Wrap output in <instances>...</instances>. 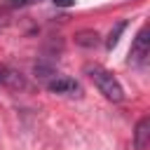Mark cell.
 <instances>
[{
	"mask_svg": "<svg viewBox=\"0 0 150 150\" xmlns=\"http://www.w3.org/2000/svg\"><path fill=\"white\" fill-rule=\"evenodd\" d=\"M5 28V19H2V14H0V30Z\"/></svg>",
	"mask_w": 150,
	"mask_h": 150,
	"instance_id": "8fae6325",
	"label": "cell"
},
{
	"mask_svg": "<svg viewBox=\"0 0 150 150\" xmlns=\"http://www.w3.org/2000/svg\"><path fill=\"white\" fill-rule=\"evenodd\" d=\"M124 28H127V21H117V23H115V28H112V30L108 33V38H105V47H108V49H112V47L120 42V35H122Z\"/></svg>",
	"mask_w": 150,
	"mask_h": 150,
	"instance_id": "ba28073f",
	"label": "cell"
},
{
	"mask_svg": "<svg viewBox=\"0 0 150 150\" xmlns=\"http://www.w3.org/2000/svg\"><path fill=\"white\" fill-rule=\"evenodd\" d=\"M33 73L40 77V80H52V77H56V68L49 63V61H38L35 66H33Z\"/></svg>",
	"mask_w": 150,
	"mask_h": 150,
	"instance_id": "52a82bcc",
	"label": "cell"
},
{
	"mask_svg": "<svg viewBox=\"0 0 150 150\" xmlns=\"http://www.w3.org/2000/svg\"><path fill=\"white\" fill-rule=\"evenodd\" d=\"M75 45H80V47H84V49H94V47L98 45V33L91 30V28L77 30V33H75Z\"/></svg>",
	"mask_w": 150,
	"mask_h": 150,
	"instance_id": "8992f818",
	"label": "cell"
},
{
	"mask_svg": "<svg viewBox=\"0 0 150 150\" xmlns=\"http://www.w3.org/2000/svg\"><path fill=\"white\" fill-rule=\"evenodd\" d=\"M35 2H40V0H7V2H5V7H9V9H19V7L35 5Z\"/></svg>",
	"mask_w": 150,
	"mask_h": 150,
	"instance_id": "9c48e42d",
	"label": "cell"
},
{
	"mask_svg": "<svg viewBox=\"0 0 150 150\" xmlns=\"http://www.w3.org/2000/svg\"><path fill=\"white\" fill-rule=\"evenodd\" d=\"M0 84L7 87V89H12V91H21V89H26L28 82H26V77L19 70L7 68V66H0Z\"/></svg>",
	"mask_w": 150,
	"mask_h": 150,
	"instance_id": "3957f363",
	"label": "cell"
},
{
	"mask_svg": "<svg viewBox=\"0 0 150 150\" xmlns=\"http://www.w3.org/2000/svg\"><path fill=\"white\" fill-rule=\"evenodd\" d=\"M84 73L89 75V80L98 87V91H101L108 101L120 103V101L124 98V89H122V84H120L117 77H115L112 73H108L105 68H101V66H87Z\"/></svg>",
	"mask_w": 150,
	"mask_h": 150,
	"instance_id": "6da1fadb",
	"label": "cell"
},
{
	"mask_svg": "<svg viewBox=\"0 0 150 150\" xmlns=\"http://www.w3.org/2000/svg\"><path fill=\"white\" fill-rule=\"evenodd\" d=\"M47 89L52 94H75L80 91V84L73 80V77H66V75H56L47 82Z\"/></svg>",
	"mask_w": 150,
	"mask_h": 150,
	"instance_id": "277c9868",
	"label": "cell"
},
{
	"mask_svg": "<svg viewBox=\"0 0 150 150\" xmlns=\"http://www.w3.org/2000/svg\"><path fill=\"white\" fill-rule=\"evenodd\" d=\"M150 141V117H141L134 131V148L136 150H145Z\"/></svg>",
	"mask_w": 150,
	"mask_h": 150,
	"instance_id": "5b68a950",
	"label": "cell"
},
{
	"mask_svg": "<svg viewBox=\"0 0 150 150\" xmlns=\"http://www.w3.org/2000/svg\"><path fill=\"white\" fill-rule=\"evenodd\" d=\"M131 56H129V61L131 63H143L145 59H148V54H150V38H148V26H143L141 30H138V35H136V40H134V45H131V52H129Z\"/></svg>",
	"mask_w": 150,
	"mask_h": 150,
	"instance_id": "7a4b0ae2",
	"label": "cell"
},
{
	"mask_svg": "<svg viewBox=\"0 0 150 150\" xmlns=\"http://www.w3.org/2000/svg\"><path fill=\"white\" fill-rule=\"evenodd\" d=\"M54 5H56V7H73L75 0H54Z\"/></svg>",
	"mask_w": 150,
	"mask_h": 150,
	"instance_id": "30bf717a",
	"label": "cell"
}]
</instances>
